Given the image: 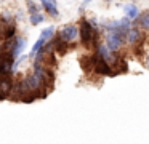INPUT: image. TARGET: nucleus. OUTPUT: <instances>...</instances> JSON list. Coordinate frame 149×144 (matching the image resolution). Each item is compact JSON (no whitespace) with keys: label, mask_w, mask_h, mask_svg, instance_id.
<instances>
[{"label":"nucleus","mask_w":149,"mask_h":144,"mask_svg":"<svg viewBox=\"0 0 149 144\" xmlns=\"http://www.w3.org/2000/svg\"><path fill=\"white\" fill-rule=\"evenodd\" d=\"M7 98H8V95L2 88H0V101H3V99H7Z\"/></svg>","instance_id":"obj_19"},{"label":"nucleus","mask_w":149,"mask_h":144,"mask_svg":"<svg viewBox=\"0 0 149 144\" xmlns=\"http://www.w3.org/2000/svg\"><path fill=\"white\" fill-rule=\"evenodd\" d=\"M123 11H125V16L128 19H136L139 16V11H138V6L135 3H127L123 6Z\"/></svg>","instance_id":"obj_9"},{"label":"nucleus","mask_w":149,"mask_h":144,"mask_svg":"<svg viewBox=\"0 0 149 144\" xmlns=\"http://www.w3.org/2000/svg\"><path fill=\"white\" fill-rule=\"evenodd\" d=\"M40 3H42L43 10H45L50 16H53V18H58L59 16V11H58V8H56V0H40Z\"/></svg>","instance_id":"obj_7"},{"label":"nucleus","mask_w":149,"mask_h":144,"mask_svg":"<svg viewBox=\"0 0 149 144\" xmlns=\"http://www.w3.org/2000/svg\"><path fill=\"white\" fill-rule=\"evenodd\" d=\"M93 70H95V74H98V75H101V77H104V75H117L116 70H112V64H111L109 61L100 58L98 54H96V61H95Z\"/></svg>","instance_id":"obj_3"},{"label":"nucleus","mask_w":149,"mask_h":144,"mask_svg":"<svg viewBox=\"0 0 149 144\" xmlns=\"http://www.w3.org/2000/svg\"><path fill=\"white\" fill-rule=\"evenodd\" d=\"M15 34H16V26L11 22V24H8L7 26V29H5V32H3V40H10V38H13L15 37Z\"/></svg>","instance_id":"obj_14"},{"label":"nucleus","mask_w":149,"mask_h":144,"mask_svg":"<svg viewBox=\"0 0 149 144\" xmlns=\"http://www.w3.org/2000/svg\"><path fill=\"white\" fill-rule=\"evenodd\" d=\"M59 35H61V38L64 42H68V43H71V42H74L75 38H77L79 35V27L74 24H69V26H64V27L61 29V32H59Z\"/></svg>","instance_id":"obj_4"},{"label":"nucleus","mask_w":149,"mask_h":144,"mask_svg":"<svg viewBox=\"0 0 149 144\" xmlns=\"http://www.w3.org/2000/svg\"><path fill=\"white\" fill-rule=\"evenodd\" d=\"M8 24H11V18H10V16H8V15L0 16V38L3 37V32H5V29H7Z\"/></svg>","instance_id":"obj_15"},{"label":"nucleus","mask_w":149,"mask_h":144,"mask_svg":"<svg viewBox=\"0 0 149 144\" xmlns=\"http://www.w3.org/2000/svg\"><path fill=\"white\" fill-rule=\"evenodd\" d=\"M52 43H53V48H55V51L58 54H64L66 51H68V47H69V43L68 42H64L61 38V35H56V37H53L52 38Z\"/></svg>","instance_id":"obj_6"},{"label":"nucleus","mask_w":149,"mask_h":144,"mask_svg":"<svg viewBox=\"0 0 149 144\" xmlns=\"http://www.w3.org/2000/svg\"><path fill=\"white\" fill-rule=\"evenodd\" d=\"M26 3H27L29 15H36V13H39V8H37V5L34 3V0H26Z\"/></svg>","instance_id":"obj_18"},{"label":"nucleus","mask_w":149,"mask_h":144,"mask_svg":"<svg viewBox=\"0 0 149 144\" xmlns=\"http://www.w3.org/2000/svg\"><path fill=\"white\" fill-rule=\"evenodd\" d=\"M88 3H91V0H84V3H82V6H87Z\"/></svg>","instance_id":"obj_20"},{"label":"nucleus","mask_w":149,"mask_h":144,"mask_svg":"<svg viewBox=\"0 0 149 144\" xmlns=\"http://www.w3.org/2000/svg\"><path fill=\"white\" fill-rule=\"evenodd\" d=\"M43 19H45V16L42 15V13H36V15H29V21L32 26H37L40 24V22H43Z\"/></svg>","instance_id":"obj_17"},{"label":"nucleus","mask_w":149,"mask_h":144,"mask_svg":"<svg viewBox=\"0 0 149 144\" xmlns=\"http://www.w3.org/2000/svg\"><path fill=\"white\" fill-rule=\"evenodd\" d=\"M130 29H125V27H119L117 31L114 32H109L106 37V45L112 53L119 51L122 48L123 42H127V34H128Z\"/></svg>","instance_id":"obj_1"},{"label":"nucleus","mask_w":149,"mask_h":144,"mask_svg":"<svg viewBox=\"0 0 149 144\" xmlns=\"http://www.w3.org/2000/svg\"><path fill=\"white\" fill-rule=\"evenodd\" d=\"M95 31H96V27L95 26H91L90 21H87V19H82L80 21V26H79V34H80V43L84 45V47H91V43H93V37H95Z\"/></svg>","instance_id":"obj_2"},{"label":"nucleus","mask_w":149,"mask_h":144,"mask_svg":"<svg viewBox=\"0 0 149 144\" xmlns=\"http://www.w3.org/2000/svg\"><path fill=\"white\" fill-rule=\"evenodd\" d=\"M26 48V38H23V37H19L18 38V42H16V45H15V50H13V56L15 58H18L19 56V53Z\"/></svg>","instance_id":"obj_13"},{"label":"nucleus","mask_w":149,"mask_h":144,"mask_svg":"<svg viewBox=\"0 0 149 144\" xmlns=\"http://www.w3.org/2000/svg\"><path fill=\"white\" fill-rule=\"evenodd\" d=\"M45 45H47V40H45V38H42V37H39V40H37L36 43H34V47H32V50H31V54H29V56H31V58H34L40 50H42L43 47H45Z\"/></svg>","instance_id":"obj_12"},{"label":"nucleus","mask_w":149,"mask_h":144,"mask_svg":"<svg viewBox=\"0 0 149 144\" xmlns=\"http://www.w3.org/2000/svg\"><path fill=\"white\" fill-rule=\"evenodd\" d=\"M143 40H144V35H143L141 29L136 27V26H132L128 34H127V42L130 45H136V43H144Z\"/></svg>","instance_id":"obj_5"},{"label":"nucleus","mask_w":149,"mask_h":144,"mask_svg":"<svg viewBox=\"0 0 149 144\" xmlns=\"http://www.w3.org/2000/svg\"><path fill=\"white\" fill-rule=\"evenodd\" d=\"M53 35H55V27H53V26H48L47 29H43V31H42L40 37L45 38V40L48 42V40H52V38H53Z\"/></svg>","instance_id":"obj_16"},{"label":"nucleus","mask_w":149,"mask_h":144,"mask_svg":"<svg viewBox=\"0 0 149 144\" xmlns=\"http://www.w3.org/2000/svg\"><path fill=\"white\" fill-rule=\"evenodd\" d=\"M136 22L141 26V29H144V31H149V11H146V13H143V15H139L138 18H136Z\"/></svg>","instance_id":"obj_11"},{"label":"nucleus","mask_w":149,"mask_h":144,"mask_svg":"<svg viewBox=\"0 0 149 144\" xmlns=\"http://www.w3.org/2000/svg\"><path fill=\"white\" fill-rule=\"evenodd\" d=\"M95 61H96V54H87V56H82L80 58V67L85 70V72H88V70H91L95 67Z\"/></svg>","instance_id":"obj_8"},{"label":"nucleus","mask_w":149,"mask_h":144,"mask_svg":"<svg viewBox=\"0 0 149 144\" xmlns=\"http://www.w3.org/2000/svg\"><path fill=\"white\" fill-rule=\"evenodd\" d=\"M95 53H96L100 58L106 59V61H111V59H112V51L107 48V45H100V47L96 48V51H95Z\"/></svg>","instance_id":"obj_10"}]
</instances>
